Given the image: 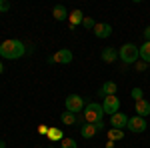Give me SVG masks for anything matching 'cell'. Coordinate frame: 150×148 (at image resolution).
I'll return each instance as SVG.
<instances>
[{"instance_id": "1", "label": "cell", "mask_w": 150, "mask_h": 148, "mask_svg": "<svg viewBox=\"0 0 150 148\" xmlns=\"http://www.w3.org/2000/svg\"><path fill=\"white\" fill-rule=\"evenodd\" d=\"M26 48L20 40H14V38H8L0 44V58H6V60H16V58L24 56Z\"/></svg>"}, {"instance_id": "2", "label": "cell", "mask_w": 150, "mask_h": 148, "mask_svg": "<svg viewBox=\"0 0 150 148\" xmlns=\"http://www.w3.org/2000/svg\"><path fill=\"white\" fill-rule=\"evenodd\" d=\"M118 58H120L122 62H126V64H136V60L140 58L138 46H134L132 42L122 44V46H120V50H118Z\"/></svg>"}, {"instance_id": "3", "label": "cell", "mask_w": 150, "mask_h": 148, "mask_svg": "<svg viewBox=\"0 0 150 148\" xmlns=\"http://www.w3.org/2000/svg\"><path fill=\"white\" fill-rule=\"evenodd\" d=\"M102 116H104V110L100 104H96V102L86 104V112H84L86 124H98V122H102Z\"/></svg>"}, {"instance_id": "4", "label": "cell", "mask_w": 150, "mask_h": 148, "mask_svg": "<svg viewBox=\"0 0 150 148\" xmlns=\"http://www.w3.org/2000/svg\"><path fill=\"white\" fill-rule=\"evenodd\" d=\"M66 110L72 114L76 112H82L84 110V100H82V96H78V94H70V96H66Z\"/></svg>"}, {"instance_id": "5", "label": "cell", "mask_w": 150, "mask_h": 148, "mask_svg": "<svg viewBox=\"0 0 150 148\" xmlns=\"http://www.w3.org/2000/svg\"><path fill=\"white\" fill-rule=\"evenodd\" d=\"M102 110L104 114H116V112H120V98L118 96H104V102H102Z\"/></svg>"}, {"instance_id": "6", "label": "cell", "mask_w": 150, "mask_h": 148, "mask_svg": "<svg viewBox=\"0 0 150 148\" xmlns=\"http://www.w3.org/2000/svg\"><path fill=\"white\" fill-rule=\"evenodd\" d=\"M126 128L130 132H134V134H142L148 126H146V120H144L142 116H132V118H128Z\"/></svg>"}, {"instance_id": "7", "label": "cell", "mask_w": 150, "mask_h": 148, "mask_svg": "<svg viewBox=\"0 0 150 148\" xmlns=\"http://www.w3.org/2000/svg\"><path fill=\"white\" fill-rule=\"evenodd\" d=\"M72 58H74V54L70 52L68 48H60V50H56V52L50 56V62H56V64H70Z\"/></svg>"}, {"instance_id": "8", "label": "cell", "mask_w": 150, "mask_h": 148, "mask_svg": "<svg viewBox=\"0 0 150 148\" xmlns=\"http://www.w3.org/2000/svg\"><path fill=\"white\" fill-rule=\"evenodd\" d=\"M104 128V122H98V124H84L80 128V136L82 138H92L96 132H100Z\"/></svg>"}, {"instance_id": "9", "label": "cell", "mask_w": 150, "mask_h": 148, "mask_svg": "<svg viewBox=\"0 0 150 148\" xmlns=\"http://www.w3.org/2000/svg\"><path fill=\"white\" fill-rule=\"evenodd\" d=\"M110 124H112V128L122 130V128H126V124H128V116L124 112H116V114L110 116Z\"/></svg>"}, {"instance_id": "10", "label": "cell", "mask_w": 150, "mask_h": 148, "mask_svg": "<svg viewBox=\"0 0 150 148\" xmlns=\"http://www.w3.org/2000/svg\"><path fill=\"white\" fill-rule=\"evenodd\" d=\"M112 34V26L106 22H96L94 26V36L96 38H108V36Z\"/></svg>"}, {"instance_id": "11", "label": "cell", "mask_w": 150, "mask_h": 148, "mask_svg": "<svg viewBox=\"0 0 150 148\" xmlns=\"http://www.w3.org/2000/svg\"><path fill=\"white\" fill-rule=\"evenodd\" d=\"M102 60L108 62V64L116 62V60H118V50H116L114 46H106V48H102Z\"/></svg>"}, {"instance_id": "12", "label": "cell", "mask_w": 150, "mask_h": 148, "mask_svg": "<svg viewBox=\"0 0 150 148\" xmlns=\"http://www.w3.org/2000/svg\"><path fill=\"white\" fill-rule=\"evenodd\" d=\"M134 110H136V116H142V118H146V116L150 114V102L142 98V100H138V102H136Z\"/></svg>"}, {"instance_id": "13", "label": "cell", "mask_w": 150, "mask_h": 148, "mask_svg": "<svg viewBox=\"0 0 150 148\" xmlns=\"http://www.w3.org/2000/svg\"><path fill=\"white\" fill-rule=\"evenodd\" d=\"M68 16H70V28H76L78 24L84 22V12L78 10V8H76V10H72Z\"/></svg>"}, {"instance_id": "14", "label": "cell", "mask_w": 150, "mask_h": 148, "mask_svg": "<svg viewBox=\"0 0 150 148\" xmlns=\"http://www.w3.org/2000/svg\"><path fill=\"white\" fill-rule=\"evenodd\" d=\"M52 16L56 18L58 22L66 20V18H68V10H66V6H62V4H56V6L52 8Z\"/></svg>"}, {"instance_id": "15", "label": "cell", "mask_w": 150, "mask_h": 148, "mask_svg": "<svg viewBox=\"0 0 150 148\" xmlns=\"http://www.w3.org/2000/svg\"><path fill=\"white\" fill-rule=\"evenodd\" d=\"M116 92H118V86H116L114 82H104L102 84V88H100V94H104V96H114Z\"/></svg>"}, {"instance_id": "16", "label": "cell", "mask_w": 150, "mask_h": 148, "mask_svg": "<svg viewBox=\"0 0 150 148\" xmlns=\"http://www.w3.org/2000/svg\"><path fill=\"white\" fill-rule=\"evenodd\" d=\"M138 54L142 58V62H150V42L144 40V44L138 46Z\"/></svg>"}, {"instance_id": "17", "label": "cell", "mask_w": 150, "mask_h": 148, "mask_svg": "<svg viewBox=\"0 0 150 148\" xmlns=\"http://www.w3.org/2000/svg\"><path fill=\"white\" fill-rule=\"evenodd\" d=\"M60 120H62V124H66V126H72L74 122H76V114H72V112H62V116H60Z\"/></svg>"}, {"instance_id": "18", "label": "cell", "mask_w": 150, "mask_h": 148, "mask_svg": "<svg viewBox=\"0 0 150 148\" xmlns=\"http://www.w3.org/2000/svg\"><path fill=\"white\" fill-rule=\"evenodd\" d=\"M108 138L114 142V140H122L124 138V130H118V128H110L108 130Z\"/></svg>"}, {"instance_id": "19", "label": "cell", "mask_w": 150, "mask_h": 148, "mask_svg": "<svg viewBox=\"0 0 150 148\" xmlns=\"http://www.w3.org/2000/svg\"><path fill=\"white\" fill-rule=\"evenodd\" d=\"M60 148H78V144H76V140H72V138H62Z\"/></svg>"}, {"instance_id": "20", "label": "cell", "mask_w": 150, "mask_h": 148, "mask_svg": "<svg viewBox=\"0 0 150 148\" xmlns=\"http://www.w3.org/2000/svg\"><path fill=\"white\" fill-rule=\"evenodd\" d=\"M130 96H132V98H134L136 102H138V100H142V88L134 86V88H132V92H130Z\"/></svg>"}, {"instance_id": "21", "label": "cell", "mask_w": 150, "mask_h": 148, "mask_svg": "<svg viewBox=\"0 0 150 148\" xmlns=\"http://www.w3.org/2000/svg\"><path fill=\"white\" fill-rule=\"evenodd\" d=\"M82 24H84L86 28H92V30H94V26H96V22H94L90 16H84V22H82Z\"/></svg>"}, {"instance_id": "22", "label": "cell", "mask_w": 150, "mask_h": 148, "mask_svg": "<svg viewBox=\"0 0 150 148\" xmlns=\"http://www.w3.org/2000/svg\"><path fill=\"white\" fill-rule=\"evenodd\" d=\"M48 136L52 138V140H60V138H62V132H60V130H50Z\"/></svg>"}, {"instance_id": "23", "label": "cell", "mask_w": 150, "mask_h": 148, "mask_svg": "<svg viewBox=\"0 0 150 148\" xmlns=\"http://www.w3.org/2000/svg\"><path fill=\"white\" fill-rule=\"evenodd\" d=\"M8 10H10V2L0 0V12H8Z\"/></svg>"}, {"instance_id": "24", "label": "cell", "mask_w": 150, "mask_h": 148, "mask_svg": "<svg viewBox=\"0 0 150 148\" xmlns=\"http://www.w3.org/2000/svg\"><path fill=\"white\" fill-rule=\"evenodd\" d=\"M136 70H138V72L146 70V62H136Z\"/></svg>"}, {"instance_id": "25", "label": "cell", "mask_w": 150, "mask_h": 148, "mask_svg": "<svg viewBox=\"0 0 150 148\" xmlns=\"http://www.w3.org/2000/svg\"><path fill=\"white\" fill-rule=\"evenodd\" d=\"M144 38H146V42H150V26L144 30Z\"/></svg>"}, {"instance_id": "26", "label": "cell", "mask_w": 150, "mask_h": 148, "mask_svg": "<svg viewBox=\"0 0 150 148\" xmlns=\"http://www.w3.org/2000/svg\"><path fill=\"white\" fill-rule=\"evenodd\" d=\"M4 72V64H2V60H0V74Z\"/></svg>"}, {"instance_id": "27", "label": "cell", "mask_w": 150, "mask_h": 148, "mask_svg": "<svg viewBox=\"0 0 150 148\" xmlns=\"http://www.w3.org/2000/svg\"><path fill=\"white\" fill-rule=\"evenodd\" d=\"M0 148H6V142L4 140H0Z\"/></svg>"}, {"instance_id": "28", "label": "cell", "mask_w": 150, "mask_h": 148, "mask_svg": "<svg viewBox=\"0 0 150 148\" xmlns=\"http://www.w3.org/2000/svg\"><path fill=\"white\" fill-rule=\"evenodd\" d=\"M48 148H54V146H48Z\"/></svg>"}]
</instances>
